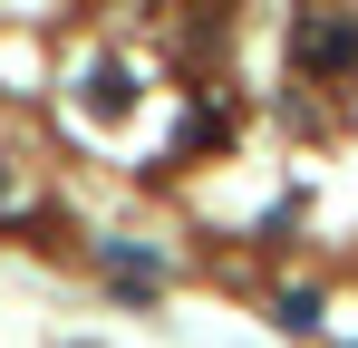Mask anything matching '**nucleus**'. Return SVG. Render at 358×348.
I'll list each match as a JSON object with an SVG mask.
<instances>
[{
  "label": "nucleus",
  "instance_id": "f257e3e1",
  "mask_svg": "<svg viewBox=\"0 0 358 348\" xmlns=\"http://www.w3.org/2000/svg\"><path fill=\"white\" fill-rule=\"evenodd\" d=\"M300 68H358V20H300Z\"/></svg>",
  "mask_w": 358,
  "mask_h": 348
}]
</instances>
